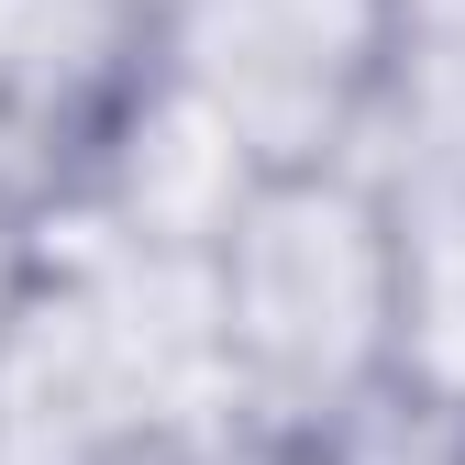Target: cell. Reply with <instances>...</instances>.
<instances>
[{"instance_id":"2","label":"cell","mask_w":465,"mask_h":465,"mask_svg":"<svg viewBox=\"0 0 465 465\" xmlns=\"http://www.w3.org/2000/svg\"><path fill=\"white\" fill-rule=\"evenodd\" d=\"M399 0H155V67L211 100L266 178L366 144Z\"/></svg>"},{"instance_id":"4","label":"cell","mask_w":465,"mask_h":465,"mask_svg":"<svg viewBox=\"0 0 465 465\" xmlns=\"http://www.w3.org/2000/svg\"><path fill=\"white\" fill-rule=\"evenodd\" d=\"M399 377L465 411V189L399 200Z\"/></svg>"},{"instance_id":"1","label":"cell","mask_w":465,"mask_h":465,"mask_svg":"<svg viewBox=\"0 0 465 465\" xmlns=\"http://www.w3.org/2000/svg\"><path fill=\"white\" fill-rule=\"evenodd\" d=\"M211 277L232 399L255 432L311 443L399 377V200L377 189V166L332 155L255 178L211 244Z\"/></svg>"},{"instance_id":"5","label":"cell","mask_w":465,"mask_h":465,"mask_svg":"<svg viewBox=\"0 0 465 465\" xmlns=\"http://www.w3.org/2000/svg\"><path fill=\"white\" fill-rule=\"evenodd\" d=\"M155 465H288V443L255 432V421H232V432H200V443H178V454H155Z\"/></svg>"},{"instance_id":"3","label":"cell","mask_w":465,"mask_h":465,"mask_svg":"<svg viewBox=\"0 0 465 465\" xmlns=\"http://www.w3.org/2000/svg\"><path fill=\"white\" fill-rule=\"evenodd\" d=\"M355 166H377L388 200H454L465 189V0H399L388 78H377Z\"/></svg>"}]
</instances>
